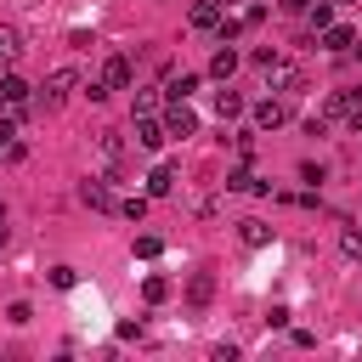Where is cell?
I'll use <instances>...</instances> for the list:
<instances>
[{"label":"cell","instance_id":"obj_5","mask_svg":"<svg viewBox=\"0 0 362 362\" xmlns=\"http://www.w3.org/2000/svg\"><path fill=\"white\" fill-rule=\"evenodd\" d=\"M317 40H322V51H334V57H351V45H356V28H345V23H328Z\"/></svg>","mask_w":362,"mask_h":362},{"label":"cell","instance_id":"obj_20","mask_svg":"<svg viewBox=\"0 0 362 362\" xmlns=\"http://www.w3.org/2000/svg\"><path fill=\"white\" fill-rule=\"evenodd\" d=\"M141 294H147V305H158V300H170V283H164V277H147Z\"/></svg>","mask_w":362,"mask_h":362},{"label":"cell","instance_id":"obj_12","mask_svg":"<svg viewBox=\"0 0 362 362\" xmlns=\"http://www.w3.org/2000/svg\"><path fill=\"white\" fill-rule=\"evenodd\" d=\"M187 300H192V305H209V300H215V277H209V272H192V283H187Z\"/></svg>","mask_w":362,"mask_h":362},{"label":"cell","instance_id":"obj_27","mask_svg":"<svg viewBox=\"0 0 362 362\" xmlns=\"http://www.w3.org/2000/svg\"><path fill=\"white\" fill-rule=\"evenodd\" d=\"M277 11H288V17H305V11H311V0H277Z\"/></svg>","mask_w":362,"mask_h":362},{"label":"cell","instance_id":"obj_8","mask_svg":"<svg viewBox=\"0 0 362 362\" xmlns=\"http://www.w3.org/2000/svg\"><path fill=\"white\" fill-rule=\"evenodd\" d=\"M28 96H34V90H28L17 74H0V102H6L11 113H23V107H28Z\"/></svg>","mask_w":362,"mask_h":362},{"label":"cell","instance_id":"obj_7","mask_svg":"<svg viewBox=\"0 0 362 362\" xmlns=\"http://www.w3.org/2000/svg\"><path fill=\"white\" fill-rule=\"evenodd\" d=\"M283 119H288V102H283V96H260V102H255V124H260V130H277Z\"/></svg>","mask_w":362,"mask_h":362},{"label":"cell","instance_id":"obj_1","mask_svg":"<svg viewBox=\"0 0 362 362\" xmlns=\"http://www.w3.org/2000/svg\"><path fill=\"white\" fill-rule=\"evenodd\" d=\"M74 85H79V74H74V68H57V74H45V85H40V96H34V102L51 113V107H62V102H68V90H74Z\"/></svg>","mask_w":362,"mask_h":362},{"label":"cell","instance_id":"obj_21","mask_svg":"<svg viewBox=\"0 0 362 362\" xmlns=\"http://www.w3.org/2000/svg\"><path fill=\"white\" fill-rule=\"evenodd\" d=\"M339 249H345L351 260H362V226H345V238H339Z\"/></svg>","mask_w":362,"mask_h":362},{"label":"cell","instance_id":"obj_24","mask_svg":"<svg viewBox=\"0 0 362 362\" xmlns=\"http://www.w3.org/2000/svg\"><path fill=\"white\" fill-rule=\"evenodd\" d=\"M158 249H164L158 238H136V255H141V260H158Z\"/></svg>","mask_w":362,"mask_h":362},{"label":"cell","instance_id":"obj_10","mask_svg":"<svg viewBox=\"0 0 362 362\" xmlns=\"http://www.w3.org/2000/svg\"><path fill=\"white\" fill-rule=\"evenodd\" d=\"M232 74H238V51H232V45H226V40H221V51H215V57H209V79H221V85H226V79H232Z\"/></svg>","mask_w":362,"mask_h":362},{"label":"cell","instance_id":"obj_25","mask_svg":"<svg viewBox=\"0 0 362 362\" xmlns=\"http://www.w3.org/2000/svg\"><path fill=\"white\" fill-rule=\"evenodd\" d=\"M11 57H17V34H11V28H0V62H11Z\"/></svg>","mask_w":362,"mask_h":362},{"label":"cell","instance_id":"obj_2","mask_svg":"<svg viewBox=\"0 0 362 362\" xmlns=\"http://www.w3.org/2000/svg\"><path fill=\"white\" fill-rule=\"evenodd\" d=\"M328 119H345V124H362V85H345L328 96Z\"/></svg>","mask_w":362,"mask_h":362},{"label":"cell","instance_id":"obj_6","mask_svg":"<svg viewBox=\"0 0 362 362\" xmlns=\"http://www.w3.org/2000/svg\"><path fill=\"white\" fill-rule=\"evenodd\" d=\"M130 79H136V68H130V57H119V51H113V57L102 62V85H107V90H124Z\"/></svg>","mask_w":362,"mask_h":362},{"label":"cell","instance_id":"obj_28","mask_svg":"<svg viewBox=\"0 0 362 362\" xmlns=\"http://www.w3.org/2000/svg\"><path fill=\"white\" fill-rule=\"evenodd\" d=\"M0 249H6V226H0Z\"/></svg>","mask_w":362,"mask_h":362},{"label":"cell","instance_id":"obj_15","mask_svg":"<svg viewBox=\"0 0 362 362\" xmlns=\"http://www.w3.org/2000/svg\"><path fill=\"white\" fill-rule=\"evenodd\" d=\"M192 90H198V74H181V79H170V85H164V96H170V102H187Z\"/></svg>","mask_w":362,"mask_h":362},{"label":"cell","instance_id":"obj_11","mask_svg":"<svg viewBox=\"0 0 362 362\" xmlns=\"http://www.w3.org/2000/svg\"><path fill=\"white\" fill-rule=\"evenodd\" d=\"M79 198H85L90 209H113V192H107V181H96V175L79 181Z\"/></svg>","mask_w":362,"mask_h":362},{"label":"cell","instance_id":"obj_22","mask_svg":"<svg viewBox=\"0 0 362 362\" xmlns=\"http://www.w3.org/2000/svg\"><path fill=\"white\" fill-rule=\"evenodd\" d=\"M277 62H283V57H277V51H272V45H260V51H255V68H260V74H272V68H277Z\"/></svg>","mask_w":362,"mask_h":362},{"label":"cell","instance_id":"obj_26","mask_svg":"<svg viewBox=\"0 0 362 362\" xmlns=\"http://www.w3.org/2000/svg\"><path fill=\"white\" fill-rule=\"evenodd\" d=\"M119 209H124V215H130V221H141V215H147V198H124V204H119Z\"/></svg>","mask_w":362,"mask_h":362},{"label":"cell","instance_id":"obj_3","mask_svg":"<svg viewBox=\"0 0 362 362\" xmlns=\"http://www.w3.org/2000/svg\"><path fill=\"white\" fill-rule=\"evenodd\" d=\"M164 130H170L175 141H187V136H198V113H192L187 102H170V107H164Z\"/></svg>","mask_w":362,"mask_h":362},{"label":"cell","instance_id":"obj_17","mask_svg":"<svg viewBox=\"0 0 362 362\" xmlns=\"http://www.w3.org/2000/svg\"><path fill=\"white\" fill-rule=\"evenodd\" d=\"M226 187H232V192H266V181H260V175H249V170H232V175H226Z\"/></svg>","mask_w":362,"mask_h":362},{"label":"cell","instance_id":"obj_23","mask_svg":"<svg viewBox=\"0 0 362 362\" xmlns=\"http://www.w3.org/2000/svg\"><path fill=\"white\" fill-rule=\"evenodd\" d=\"M158 96H164V90H136V113H153V107H158Z\"/></svg>","mask_w":362,"mask_h":362},{"label":"cell","instance_id":"obj_4","mask_svg":"<svg viewBox=\"0 0 362 362\" xmlns=\"http://www.w3.org/2000/svg\"><path fill=\"white\" fill-rule=\"evenodd\" d=\"M170 141V130H164V119H153V113H136V147H147V153H158Z\"/></svg>","mask_w":362,"mask_h":362},{"label":"cell","instance_id":"obj_13","mask_svg":"<svg viewBox=\"0 0 362 362\" xmlns=\"http://www.w3.org/2000/svg\"><path fill=\"white\" fill-rule=\"evenodd\" d=\"M305 23H311V34H322V28L334 23V6H328V0H311V11H305Z\"/></svg>","mask_w":362,"mask_h":362},{"label":"cell","instance_id":"obj_18","mask_svg":"<svg viewBox=\"0 0 362 362\" xmlns=\"http://www.w3.org/2000/svg\"><path fill=\"white\" fill-rule=\"evenodd\" d=\"M238 238H243L249 249H260V243H266L272 232H266V221H238Z\"/></svg>","mask_w":362,"mask_h":362},{"label":"cell","instance_id":"obj_16","mask_svg":"<svg viewBox=\"0 0 362 362\" xmlns=\"http://www.w3.org/2000/svg\"><path fill=\"white\" fill-rule=\"evenodd\" d=\"M170 187H175V170H170V164H158V170L147 175V192H153V198H164Z\"/></svg>","mask_w":362,"mask_h":362},{"label":"cell","instance_id":"obj_14","mask_svg":"<svg viewBox=\"0 0 362 362\" xmlns=\"http://www.w3.org/2000/svg\"><path fill=\"white\" fill-rule=\"evenodd\" d=\"M266 79H272L277 90H300V68H288V62H277V68H272Z\"/></svg>","mask_w":362,"mask_h":362},{"label":"cell","instance_id":"obj_9","mask_svg":"<svg viewBox=\"0 0 362 362\" xmlns=\"http://www.w3.org/2000/svg\"><path fill=\"white\" fill-rule=\"evenodd\" d=\"M187 23L204 28V34H215V28H221V0H198V6L187 11Z\"/></svg>","mask_w":362,"mask_h":362},{"label":"cell","instance_id":"obj_19","mask_svg":"<svg viewBox=\"0 0 362 362\" xmlns=\"http://www.w3.org/2000/svg\"><path fill=\"white\" fill-rule=\"evenodd\" d=\"M215 107H221V119H232V113H243V96L238 90H215Z\"/></svg>","mask_w":362,"mask_h":362},{"label":"cell","instance_id":"obj_29","mask_svg":"<svg viewBox=\"0 0 362 362\" xmlns=\"http://www.w3.org/2000/svg\"><path fill=\"white\" fill-rule=\"evenodd\" d=\"M0 221H6V204H0Z\"/></svg>","mask_w":362,"mask_h":362}]
</instances>
